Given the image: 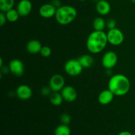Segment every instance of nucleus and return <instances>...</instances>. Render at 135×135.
<instances>
[{"instance_id":"obj_1","label":"nucleus","mask_w":135,"mask_h":135,"mask_svg":"<svg viewBox=\"0 0 135 135\" xmlns=\"http://www.w3.org/2000/svg\"><path fill=\"white\" fill-rule=\"evenodd\" d=\"M108 43L107 33L104 31L94 30L88 36L86 45L91 54H98L104 50Z\"/></svg>"},{"instance_id":"obj_2","label":"nucleus","mask_w":135,"mask_h":135,"mask_svg":"<svg viewBox=\"0 0 135 135\" xmlns=\"http://www.w3.org/2000/svg\"><path fill=\"white\" fill-rule=\"evenodd\" d=\"M131 88L130 80L127 76L121 74H117L109 79L108 89L116 96H123L129 92Z\"/></svg>"},{"instance_id":"obj_3","label":"nucleus","mask_w":135,"mask_h":135,"mask_svg":"<svg viewBox=\"0 0 135 135\" xmlns=\"http://www.w3.org/2000/svg\"><path fill=\"white\" fill-rule=\"evenodd\" d=\"M77 15L76 9L71 5H61L57 9L55 18L61 25H67L75 21Z\"/></svg>"},{"instance_id":"obj_4","label":"nucleus","mask_w":135,"mask_h":135,"mask_svg":"<svg viewBox=\"0 0 135 135\" xmlns=\"http://www.w3.org/2000/svg\"><path fill=\"white\" fill-rule=\"evenodd\" d=\"M83 69L84 68L78 59H69L64 65V69L66 73L72 76H79L83 72Z\"/></svg>"},{"instance_id":"obj_5","label":"nucleus","mask_w":135,"mask_h":135,"mask_svg":"<svg viewBox=\"0 0 135 135\" xmlns=\"http://www.w3.org/2000/svg\"><path fill=\"white\" fill-rule=\"evenodd\" d=\"M108 43L113 46H119L124 41V34L120 29L115 28L107 32Z\"/></svg>"},{"instance_id":"obj_6","label":"nucleus","mask_w":135,"mask_h":135,"mask_svg":"<svg viewBox=\"0 0 135 135\" xmlns=\"http://www.w3.org/2000/svg\"><path fill=\"white\" fill-rule=\"evenodd\" d=\"M118 57L115 52L113 51H107L103 55L102 63L104 68L106 69H112L117 65Z\"/></svg>"},{"instance_id":"obj_7","label":"nucleus","mask_w":135,"mask_h":135,"mask_svg":"<svg viewBox=\"0 0 135 135\" xmlns=\"http://www.w3.org/2000/svg\"><path fill=\"white\" fill-rule=\"evenodd\" d=\"M49 86L52 92H59L65 86V79L61 75H54L50 78Z\"/></svg>"},{"instance_id":"obj_8","label":"nucleus","mask_w":135,"mask_h":135,"mask_svg":"<svg viewBox=\"0 0 135 135\" xmlns=\"http://www.w3.org/2000/svg\"><path fill=\"white\" fill-rule=\"evenodd\" d=\"M9 68L10 72L17 76H21L25 73V65L22 61L14 59L9 62Z\"/></svg>"},{"instance_id":"obj_9","label":"nucleus","mask_w":135,"mask_h":135,"mask_svg":"<svg viewBox=\"0 0 135 135\" xmlns=\"http://www.w3.org/2000/svg\"><path fill=\"white\" fill-rule=\"evenodd\" d=\"M16 96L22 100H28L32 96V88L26 84H22L17 87L15 91Z\"/></svg>"},{"instance_id":"obj_10","label":"nucleus","mask_w":135,"mask_h":135,"mask_svg":"<svg viewBox=\"0 0 135 135\" xmlns=\"http://www.w3.org/2000/svg\"><path fill=\"white\" fill-rule=\"evenodd\" d=\"M63 98L67 102H73L75 101L77 98V92L72 86H66L61 91Z\"/></svg>"},{"instance_id":"obj_11","label":"nucleus","mask_w":135,"mask_h":135,"mask_svg":"<svg viewBox=\"0 0 135 135\" xmlns=\"http://www.w3.org/2000/svg\"><path fill=\"white\" fill-rule=\"evenodd\" d=\"M57 8L51 3H46L42 5L39 9V14L42 17L50 18L55 17Z\"/></svg>"},{"instance_id":"obj_12","label":"nucleus","mask_w":135,"mask_h":135,"mask_svg":"<svg viewBox=\"0 0 135 135\" xmlns=\"http://www.w3.org/2000/svg\"><path fill=\"white\" fill-rule=\"evenodd\" d=\"M32 9V4L29 0H21L17 7V10L21 17H26Z\"/></svg>"},{"instance_id":"obj_13","label":"nucleus","mask_w":135,"mask_h":135,"mask_svg":"<svg viewBox=\"0 0 135 135\" xmlns=\"http://www.w3.org/2000/svg\"><path fill=\"white\" fill-rule=\"evenodd\" d=\"M114 96L115 95L110 90H104L100 93L98 98V100L102 105H108L113 101Z\"/></svg>"},{"instance_id":"obj_14","label":"nucleus","mask_w":135,"mask_h":135,"mask_svg":"<svg viewBox=\"0 0 135 135\" xmlns=\"http://www.w3.org/2000/svg\"><path fill=\"white\" fill-rule=\"evenodd\" d=\"M96 7V11L100 15H107L111 11L110 4L105 0H100L98 1Z\"/></svg>"},{"instance_id":"obj_15","label":"nucleus","mask_w":135,"mask_h":135,"mask_svg":"<svg viewBox=\"0 0 135 135\" xmlns=\"http://www.w3.org/2000/svg\"><path fill=\"white\" fill-rule=\"evenodd\" d=\"M42 47V44L37 40H30L26 44V50L30 54H37L40 53Z\"/></svg>"},{"instance_id":"obj_16","label":"nucleus","mask_w":135,"mask_h":135,"mask_svg":"<svg viewBox=\"0 0 135 135\" xmlns=\"http://www.w3.org/2000/svg\"><path fill=\"white\" fill-rule=\"evenodd\" d=\"M79 61L83 66V68L88 69L92 67L94 63V59L93 57L88 54H85V55H83L78 59Z\"/></svg>"},{"instance_id":"obj_17","label":"nucleus","mask_w":135,"mask_h":135,"mask_svg":"<svg viewBox=\"0 0 135 135\" xmlns=\"http://www.w3.org/2000/svg\"><path fill=\"white\" fill-rule=\"evenodd\" d=\"M63 96L59 92H52L50 95V101L51 104L55 106H59L62 104L63 101Z\"/></svg>"},{"instance_id":"obj_18","label":"nucleus","mask_w":135,"mask_h":135,"mask_svg":"<svg viewBox=\"0 0 135 135\" xmlns=\"http://www.w3.org/2000/svg\"><path fill=\"white\" fill-rule=\"evenodd\" d=\"M106 26V22L102 17H97L93 21V28L94 30L104 31Z\"/></svg>"},{"instance_id":"obj_19","label":"nucleus","mask_w":135,"mask_h":135,"mask_svg":"<svg viewBox=\"0 0 135 135\" xmlns=\"http://www.w3.org/2000/svg\"><path fill=\"white\" fill-rule=\"evenodd\" d=\"M15 0H0V10L1 12L6 13L10 9H13Z\"/></svg>"},{"instance_id":"obj_20","label":"nucleus","mask_w":135,"mask_h":135,"mask_svg":"<svg viewBox=\"0 0 135 135\" xmlns=\"http://www.w3.org/2000/svg\"><path fill=\"white\" fill-rule=\"evenodd\" d=\"M55 135H70L71 134V129L67 125L61 124L57 127L54 131Z\"/></svg>"},{"instance_id":"obj_21","label":"nucleus","mask_w":135,"mask_h":135,"mask_svg":"<svg viewBox=\"0 0 135 135\" xmlns=\"http://www.w3.org/2000/svg\"><path fill=\"white\" fill-rule=\"evenodd\" d=\"M5 13V15H6L7 21H9V22H16L20 17L17 10L15 9H10V10L8 11H7L6 13Z\"/></svg>"},{"instance_id":"obj_22","label":"nucleus","mask_w":135,"mask_h":135,"mask_svg":"<svg viewBox=\"0 0 135 135\" xmlns=\"http://www.w3.org/2000/svg\"><path fill=\"white\" fill-rule=\"evenodd\" d=\"M40 54L44 57H48L51 55V50L48 46H43Z\"/></svg>"},{"instance_id":"obj_23","label":"nucleus","mask_w":135,"mask_h":135,"mask_svg":"<svg viewBox=\"0 0 135 135\" xmlns=\"http://www.w3.org/2000/svg\"><path fill=\"white\" fill-rule=\"evenodd\" d=\"M60 120L61 122L62 123V124L68 125L69 124L71 123V116H70V115H69L68 113H63V114L61 115Z\"/></svg>"},{"instance_id":"obj_24","label":"nucleus","mask_w":135,"mask_h":135,"mask_svg":"<svg viewBox=\"0 0 135 135\" xmlns=\"http://www.w3.org/2000/svg\"><path fill=\"white\" fill-rule=\"evenodd\" d=\"M116 24H117V22L114 18H109L106 22V26L109 30H110V29L116 28Z\"/></svg>"},{"instance_id":"obj_25","label":"nucleus","mask_w":135,"mask_h":135,"mask_svg":"<svg viewBox=\"0 0 135 135\" xmlns=\"http://www.w3.org/2000/svg\"><path fill=\"white\" fill-rule=\"evenodd\" d=\"M41 94H42L43 96H50L51 94V93L52 92L51 91V88H50V86H44L43 88H42L41 89Z\"/></svg>"},{"instance_id":"obj_26","label":"nucleus","mask_w":135,"mask_h":135,"mask_svg":"<svg viewBox=\"0 0 135 135\" xmlns=\"http://www.w3.org/2000/svg\"><path fill=\"white\" fill-rule=\"evenodd\" d=\"M7 21V19L5 13L1 11V13H0V25H1V26H3L6 23Z\"/></svg>"},{"instance_id":"obj_27","label":"nucleus","mask_w":135,"mask_h":135,"mask_svg":"<svg viewBox=\"0 0 135 135\" xmlns=\"http://www.w3.org/2000/svg\"><path fill=\"white\" fill-rule=\"evenodd\" d=\"M51 3L53 5H54L57 9L59 8V7L61 6V3L60 0H52Z\"/></svg>"},{"instance_id":"obj_28","label":"nucleus","mask_w":135,"mask_h":135,"mask_svg":"<svg viewBox=\"0 0 135 135\" xmlns=\"http://www.w3.org/2000/svg\"><path fill=\"white\" fill-rule=\"evenodd\" d=\"M117 135H134V134H133L132 133H131L130 132L125 131H122V132H121V133H119Z\"/></svg>"},{"instance_id":"obj_29","label":"nucleus","mask_w":135,"mask_h":135,"mask_svg":"<svg viewBox=\"0 0 135 135\" xmlns=\"http://www.w3.org/2000/svg\"><path fill=\"white\" fill-rule=\"evenodd\" d=\"M79 1H82V2H83V1H86V0H79Z\"/></svg>"},{"instance_id":"obj_30","label":"nucleus","mask_w":135,"mask_h":135,"mask_svg":"<svg viewBox=\"0 0 135 135\" xmlns=\"http://www.w3.org/2000/svg\"><path fill=\"white\" fill-rule=\"evenodd\" d=\"M92 1H100V0H92Z\"/></svg>"},{"instance_id":"obj_31","label":"nucleus","mask_w":135,"mask_h":135,"mask_svg":"<svg viewBox=\"0 0 135 135\" xmlns=\"http://www.w3.org/2000/svg\"><path fill=\"white\" fill-rule=\"evenodd\" d=\"M132 1H133V3H135V0H131Z\"/></svg>"},{"instance_id":"obj_32","label":"nucleus","mask_w":135,"mask_h":135,"mask_svg":"<svg viewBox=\"0 0 135 135\" xmlns=\"http://www.w3.org/2000/svg\"><path fill=\"white\" fill-rule=\"evenodd\" d=\"M134 135H135V134H134Z\"/></svg>"}]
</instances>
